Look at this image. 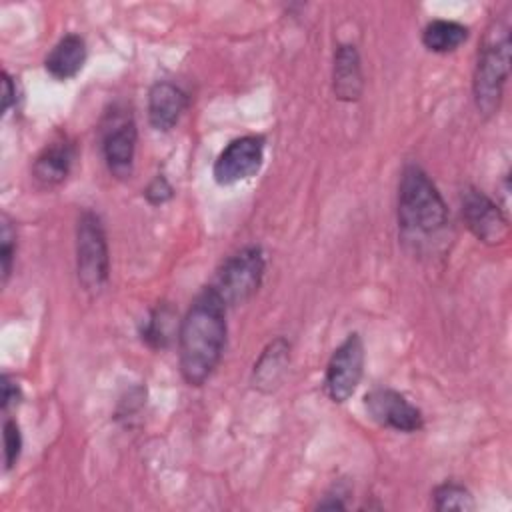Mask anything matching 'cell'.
<instances>
[{
    "label": "cell",
    "instance_id": "6da1fadb",
    "mask_svg": "<svg viewBox=\"0 0 512 512\" xmlns=\"http://www.w3.org/2000/svg\"><path fill=\"white\" fill-rule=\"evenodd\" d=\"M226 346V304L212 286L192 300L178 324V364L188 386H202L222 360Z\"/></svg>",
    "mask_w": 512,
    "mask_h": 512
},
{
    "label": "cell",
    "instance_id": "7a4b0ae2",
    "mask_svg": "<svg viewBox=\"0 0 512 512\" xmlns=\"http://www.w3.org/2000/svg\"><path fill=\"white\" fill-rule=\"evenodd\" d=\"M398 224L412 236H430L448 224V208L430 176L416 164L402 170L398 184Z\"/></svg>",
    "mask_w": 512,
    "mask_h": 512
},
{
    "label": "cell",
    "instance_id": "3957f363",
    "mask_svg": "<svg viewBox=\"0 0 512 512\" xmlns=\"http://www.w3.org/2000/svg\"><path fill=\"white\" fill-rule=\"evenodd\" d=\"M510 50V28L496 24L478 52L472 76L474 104L482 116H492L500 108L510 72Z\"/></svg>",
    "mask_w": 512,
    "mask_h": 512
},
{
    "label": "cell",
    "instance_id": "277c9868",
    "mask_svg": "<svg viewBox=\"0 0 512 512\" xmlns=\"http://www.w3.org/2000/svg\"><path fill=\"white\" fill-rule=\"evenodd\" d=\"M76 272L78 282L88 292H100L108 282L110 256L102 220L86 210L76 224Z\"/></svg>",
    "mask_w": 512,
    "mask_h": 512
},
{
    "label": "cell",
    "instance_id": "5b68a950",
    "mask_svg": "<svg viewBox=\"0 0 512 512\" xmlns=\"http://www.w3.org/2000/svg\"><path fill=\"white\" fill-rule=\"evenodd\" d=\"M264 254L260 246H244L228 256L210 284L226 306H238L250 300L264 278Z\"/></svg>",
    "mask_w": 512,
    "mask_h": 512
},
{
    "label": "cell",
    "instance_id": "8992f818",
    "mask_svg": "<svg viewBox=\"0 0 512 512\" xmlns=\"http://www.w3.org/2000/svg\"><path fill=\"white\" fill-rule=\"evenodd\" d=\"M364 372V342L360 334H348L332 352L324 372V392L332 402H346L358 388Z\"/></svg>",
    "mask_w": 512,
    "mask_h": 512
},
{
    "label": "cell",
    "instance_id": "52a82bcc",
    "mask_svg": "<svg viewBox=\"0 0 512 512\" xmlns=\"http://www.w3.org/2000/svg\"><path fill=\"white\" fill-rule=\"evenodd\" d=\"M138 130L134 118L126 110L108 112L102 124V156L110 174L126 178L132 174Z\"/></svg>",
    "mask_w": 512,
    "mask_h": 512
},
{
    "label": "cell",
    "instance_id": "ba28073f",
    "mask_svg": "<svg viewBox=\"0 0 512 512\" xmlns=\"http://www.w3.org/2000/svg\"><path fill=\"white\" fill-rule=\"evenodd\" d=\"M264 138L256 134L230 140L212 166V176L220 186L252 178L264 162Z\"/></svg>",
    "mask_w": 512,
    "mask_h": 512
},
{
    "label": "cell",
    "instance_id": "9c48e42d",
    "mask_svg": "<svg viewBox=\"0 0 512 512\" xmlns=\"http://www.w3.org/2000/svg\"><path fill=\"white\" fill-rule=\"evenodd\" d=\"M462 220L468 230L484 244H502L508 236V220L498 204L482 190L466 186L460 194Z\"/></svg>",
    "mask_w": 512,
    "mask_h": 512
},
{
    "label": "cell",
    "instance_id": "30bf717a",
    "mask_svg": "<svg viewBox=\"0 0 512 512\" xmlns=\"http://www.w3.org/2000/svg\"><path fill=\"white\" fill-rule=\"evenodd\" d=\"M364 408L368 416L396 432H418L424 426V416L404 394L392 388H374L364 396Z\"/></svg>",
    "mask_w": 512,
    "mask_h": 512
},
{
    "label": "cell",
    "instance_id": "8fae6325",
    "mask_svg": "<svg viewBox=\"0 0 512 512\" xmlns=\"http://www.w3.org/2000/svg\"><path fill=\"white\" fill-rule=\"evenodd\" d=\"M188 108L186 92L168 80H158L148 92V120L154 130H172Z\"/></svg>",
    "mask_w": 512,
    "mask_h": 512
},
{
    "label": "cell",
    "instance_id": "7c38bea8",
    "mask_svg": "<svg viewBox=\"0 0 512 512\" xmlns=\"http://www.w3.org/2000/svg\"><path fill=\"white\" fill-rule=\"evenodd\" d=\"M76 148L68 138H56L46 144L32 162V178L42 188L60 186L74 164Z\"/></svg>",
    "mask_w": 512,
    "mask_h": 512
},
{
    "label": "cell",
    "instance_id": "4fadbf2b",
    "mask_svg": "<svg viewBox=\"0 0 512 512\" xmlns=\"http://www.w3.org/2000/svg\"><path fill=\"white\" fill-rule=\"evenodd\" d=\"M332 90L342 102H356L364 90L360 54L354 44H340L334 52Z\"/></svg>",
    "mask_w": 512,
    "mask_h": 512
},
{
    "label": "cell",
    "instance_id": "5bb4252c",
    "mask_svg": "<svg viewBox=\"0 0 512 512\" xmlns=\"http://www.w3.org/2000/svg\"><path fill=\"white\" fill-rule=\"evenodd\" d=\"M86 56L88 50L84 38L70 32L52 46V50L44 58V68L56 80H70L82 70Z\"/></svg>",
    "mask_w": 512,
    "mask_h": 512
},
{
    "label": "cell",
    "instance_id": "9a60e30c",
    "mask_svg": "<svg viewBox=\"0 0 512 512\" xmlns=\"http://www.w3.org/2000/svg\"><path fill=\"white\" fill-rule=\"evenodd\" d=\"M290 360V344L284 338H276L274 342H270L258 362L254 364V386L260 390H272L278 386L280 378L286 372Z\"/></svg>",
    "mask_w": 512,
    "mask_h": 512
},
{
    "label": "cell",
    "instance_id": "2e32d148",
    "mask_svg": "<svg viewBox=\"0 0 512 512\" xmlns=\"http://www.w3.org/2000/svg\"><path fill=\"white\" fill-rule=\"evenodd\" d=\"M468 38V26L456 20H430L422 30V44L434 54H448L462 46Z\"/></svg>",
    "mask_w": 512,
    "mask_h": 512
},
{
    "label": "cell",
    "instance_id": "e0dca14e",
    "mask_svg": "<svg viewBox=\"0 0 512 512\" xmlns=\"http://www.w3.org/2000/svg\"><path fill=\"white\" fill-rule=\"evenodd\" d=\"M174 322H176V310L168 302L158 304L140 328L142 342H146L154 350L166 348L174 336Z\"/></svg>",
    "mask_w": 512,
    "mask_h": 512
},
{
    "label": "cell",
    "instance_id": "ac0fdd59",
    "mask_svg": "<svg viewBox=\"0 0 512 512\" xmlns=\"http://www.w3.org/2000/svg\"><path fill=\"white\" fill-rule=\"evenodd\" d=\"M434 498V508L438 512H446V510H474V498L470 494V490L458 482H444L440 486L434 488L432 492Z\"/></svg>",
    "mask_w": 512,
    "mask_h": 512
},
{
    "label": "cell",
    "instance_id": "d6986e66",
    "mask_svg": "<svg viewBox=\"0 0 512 512\" xmlns=\"http://www.w3.org/2000/svg\"><path fill=\"white\" fill-rule=\"evenodd\" d=\"M16 256V232L12 228V222L8 216H2L0 226V266H2V284L8 282V276L12 272V262Z\"/></svg>",
    "mask_w": 512,
    "mask_h": 512
},
{
    "label": "cell",
    "instance_id": "ffe728a7",
    "mask_svg": "<svg viewBox=\"0 0 512 512\" xmlns=\"http://www.w3.org/2000/svg\"><path fill=\"white\" fill-rule=\"evenodd\" d=\"M22 452V434L16 424V420H6L4 422V466L6 470L14 468Z\"/></svg>",
    "mask_w": 512,
    "mask_h": 512
},
{
    "label": "cell",
    "instance_id": "44dd1931",
    "mask_svg": "<svg viewBox=\"0 0 512 512\" xmlns=\"http://www.w3.org/2000/svg\"><path fill=\"white\" fill-rule=\"evenodd\" d=\"M172 196H174V188H172V184L166 180L164 174L154 176V178L148 182V186L144 188V198H146L148 204H152V206H160V204L168 202Z\"/></svg>",
    "mask_w": 512,
    "mask_h": 512
},
{
    "label": "cell",
    "instance_id": "7402d4cb",
    "mask_svg": "<svg viewBox=\"0 0 512 512\" xmlns=\"http://www.w3.org/2000/svg\"><path fill=\"white\" fill-rule=\"evenodd\" d=\"M18 400H20L18 384L8 374H4L2 376V410L8 412V408L18 404Z\"/></svg>",
    "mask_w": 512,
    "mask_h": 512
},
{
    "label": "cell",
    "instance_id": "603a6c76",
    "mask_svg": "<svg viewBox=\"0 0 512 512\" xmlns=\"http://www.w3.org/2000/svg\"><path fill=\"white\" fill-rule=\"evenodd\" d=\"M16 102V86L8 72H2V112L6 114Z\"/></svg>",
    "mask_w": 512,
    "mask_h": 512
}]
</instances>
